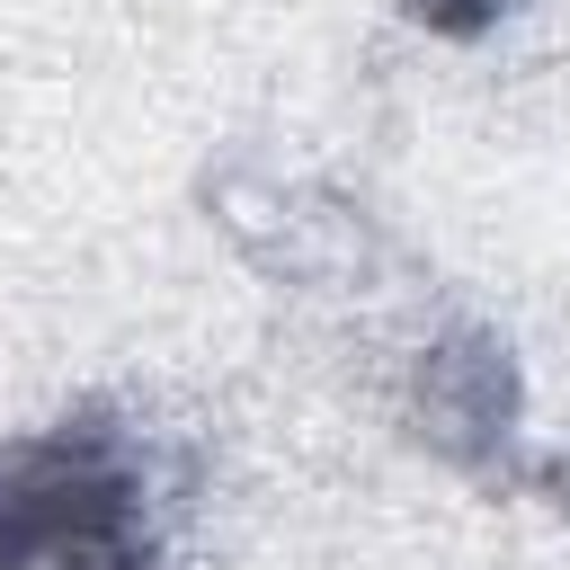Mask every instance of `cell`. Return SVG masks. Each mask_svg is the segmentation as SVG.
I'll list each match as a JSON object with an SVG mask.
<instances>
[{"label":"cell","mask_w":570,"mask_h":570,"mask_svg":"<svg viewBox=\"0 0 570 570\" xmlns=\"http://www.w3.org/2000/svg\"><path fill=\"white\" fill-rule=\"evenodd\" d=\"M0 570H142V499L107 445L0 454Z\"/></svg>","instance_id":"6da1fadb"},{"label":"cell","mask_w":570,"mask_h":570,"mask_svg":"<svg viewBox=\"0 0 570 570\" xmlns=\"http://www.w3.org/2000/svg\"><path fill=\"white\" fill-rule=\"evenodd\" d=\"M410 9H436V18H445V0H410ZM481 9H499V0H463V9H454V27H463V18H481Z\"/></svg>","instance_id":"7a4b0ae2"}]
</instances>
